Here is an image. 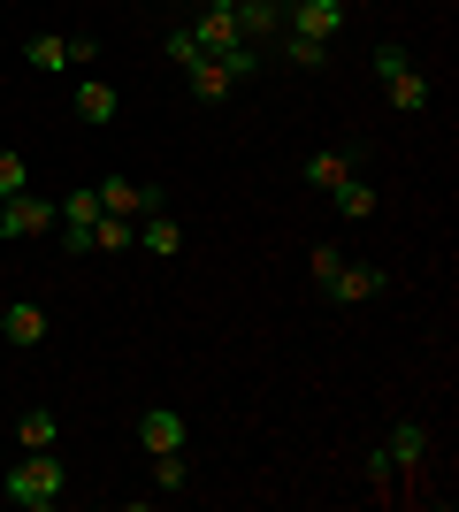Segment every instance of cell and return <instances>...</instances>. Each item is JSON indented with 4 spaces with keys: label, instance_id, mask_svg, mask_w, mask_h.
Returning <instances> with one entry per match:
<instances>
[{
    "label": "cell",
    "instance_id": "6da1fadb",
    "mask_svg": "<svg viewBox=\"0 0 459 512\" xmlns=\"http://www.w3.org/2000/svg\"><path fill=\"white\" fill-rule=\"evenodd\" d=\"M0 497L16 512H54L69 497V467L54 459V451H23L16 467H8V482H0Z\"/></svg>",
    "mask_w": 459,
    "mask_h": 512
},
{
    "label": "cell",
    "instance_id": "7a4b0ae2",
    "mask_svg": "<svg viewBox=\"0 0 459 512\" xmlns=\"http://www.w3.org/2000/svg\"><path fill=\"white\" fill-rule=\"evenodd\" d=\"M62 230V207L46 192H16V199H0V237L16 245V237H54Z\"/></svg>",
    "mask_w": 459,
    "mask_h": 512
},
{
    "label": "cell",
    "instance_id": "3957f363",
    "mask_svg": "<svg viewBox=\"0 0 459 512\" xmlns=\"http://www.w3.org/2000/svg\"><path fill=\"white\" fill-rule=\"evenodd\" d=\"M92 192H100V214H131V222L169 207V192H161V184H138V176H108V184H92Z\"/></svg>",
    "mask_w": 459,
    "mask_h": 512
},
{
    "label": "cell",
    "instance_id": "277c9868",
    "mask_svg": "<svg viewBox=\"0 0 459 512\" xmlns=\"http://www.w3.org/2000/svg\"><path fill=\"white\" fill-rule=\"evenodd\" d=\"M284 31H299V39H337L345 31V0H291L284 8Z\"/></svg>",
    "mask_w": 459,
    "mask_h": 512
},
{
    "label": "cell",
    "instance_id": "5b68a950",
    "mask_svg": "<svg viewBox=\"0 0 459 512\" xmlns=\"http://www.w3.org/2000/svg\"><path fill=\"white\" fill-rule=\"evenodd\" d=\"M0 337H8V344H16V352H31V344H46V337H54V314H46V306H8V314H0Z\"/></svg>",
    "mask_w": 459,
    "mask_h": 512
},
{
    "label": "cell",
    "instance_id": "8992f818",
    "mask_svg": "<svg viewBox=\"0 0 459 512\" xmlns=\"http://www.w3.org/2000/svg\"><path fill=\"white\" fill-rule=\"evenodd\" d=\"M184 436H192V428H184L176 406H146V413H138V444H146V451H184Z\"/></svg>",
    "mask_w": 459,
    "mask_h": 512
},
{
    "label": "cell",
    "instance_id": "52a82bcc",
    "mask_svg": "<svg viewBox=\"0 0 459 512\" xmlns=\"http://www.w3.org/2000/svg\"><path fill=\"white\" fill-rule=\"evenodd\" d=\"M184 85H192L199 107H215V100H230V92H238V77H230L215 54H199V62H184Z\"/></svg>",
    "mask_w": 459,
    "mask_h": 512
},
{
    "label": "cell",
    "instance_id": "ba28073f",
    "mask_svg": "<svg viewBox=\"0 0 459 512\" xmlns=\"http://www.w3.org/2000/svg\"><path fill=\"white\" fill-rule=\"evenodd\" d=\"M375 291H383V268H368V260H345V268L329 276V299H345V306H368Z\"/></svg>",
    "mask_w": 459,
    "mask_h": 512
},
{
    "label": "cell",
    "instance_id": "9c48e42d",
    "mask_svg": "<svg viewBox=\"0 0 459 512\" xmlns=\"http://www.w3.org/2000/svg\"><path fill=\"white\" fill-rule=\"evenodd\" d=\"M230 23H238V39L268 46V39H276V31H284V0H245V8H238V16H230Z\"/></svg>",
    "mask_w": 459,
    "mask_h": 512
},
{
    "label": "cell",
    "instance_id": "30bf717a",
    "mask_svg": "<svg viewBox=\"0 0 459 512\" xmlns=\"http://www.w3.org/2000/svg\"><path fill=\"white\" fill-rule=\"evenodd\" d=\"M138 253H153V260H176V253H184V230H176V214H169V207L138 222Z\"/></svg>",
    "mask_w": 459,
    "mask_h": 512
},
{
    "label": "cell",
    "instance_id": "8fae6325",
    "mask_svg": "<svg viewBox=\"0 0 459 512\" xmlns=\"http://www.w3.org/2000/svg\"><path fill=\"white\" fill-rule=\"evenodd\" d=\"M184 31H192L199 54H230V46H238V23L222 16V8H199V23H184Z\"/></svg>",
    "mask_w": 459,
    "mask_h": 512
},
{
    "label": "cell",
    "instance_id": "7c38bea8",
    "mask_svg": "<svg viewBox=\"0 0 459 512\" xmlns=\"http://www.w3.org/2000/svg\"><path fill=\"white\" fill-rule=\"evenodd\" d=\"M383 459H391L398 474L421 467V459H429V428H421V421H398V428H391V444H383Z\"/></svg>",
    "mask_w": 459,
    "mask_h": 512
},
{
    "label": "cell",
    "instance_id": "4fadbf2b",
    "mask_svg": "<svg viewBox=\"0 0 459 512\" xmlns=\"http://www.w3.org/2000/svg\"><path fill=\"white\" fill-rule=\"evenodd\" d=\"M77 115H85V123H115V115H123V92L85 77V85H77Z\"/></svg>",
    "mask_w": 459,
    "mask_h": 512
},
{
    "label": "cell",
    "instance_id": "5bb4252c",
    "mask_svg": "<svg viewBox=\"0 0 459 512\" xmlns=\"http://www.w3.org/2000/svg\"><path fill=\"white\" fill-rule=\"evenodd\" d=\"M23 69H39V77H54V69H69V39H62V31H39V39L23 46Z\"/></svg>",
    "mask_w": 459,
    "mask_h": 512
},
{
    "label": "cell",
    "instance_id": "9a60e30c",
    "mask_svg": "<svg viewBox=\"0 0 459 512\" xmlns=\"http://www.w3.org/2000/svg\"><path fill=\"white\" fill-rule=\"evenodd\" d=\"M16 444H23V451H54V444H62V421H54L46 406H31V413L16 421Z\"/></svg>",
    "mask_w": 459,
    "mask_h": 512
},
{
    "label": "cell",
    "instance_id": "2e32d148",
    "mask_svg": "<svg viewBox=\"0 0 459 512\" xmlns=\"http://www.w3.org/2000/svg\"><path fill=\"white\" fill-rule=\"evenodd\" d=\"M268 54H284L291 69H322V62H329V46H322V39H299V31H276V39H268Z\"/></svg>",
    "mask_w": 459,
    "mask_h": 512
},
{
    "label": "cell",
    "instance_id": "e0dca14e",
    "mask_svg": "<svg viewBox=\"0 0 459 512\" xmlns=\"http://www.w3.org/2000/svg\"><path fill=\"white\" fill-rule=\"evenodd\" d=\"M383 92H391V107H398V115H421V107H429V77H421L414 62L398 69V77H391V85H383Z\"/></svg>",
    "mask_w": 459,
    "mask_h": 512
},
{
    "label": "cell",
    "instance_id": "ac0fdd59",
    "mask_svg": "<svg viewBox=\"0 0 459 512\" xmlns=\"http://www.w3.org/2000/svg\"><path fill=\"white\" fill-rule=\"evenodd\" d=\"M131 245H138L131 214H100V222H92V253H131Z\"/></svg>",
    "mask_w": 459,
    "mask_h": 512
},
{
    "label": "cell",
    "instance_id": "d6986e66",
    "mask_svg": "<svg viewBox=\"0 0 459 512\" xmlns=\"http://www.w3.org/2000/svg\"><path fill=\"white\" fill-rule=\"evenodd\" d=\"M345 176H360V169H352V153H306V184H314V192H337Z\"/></svg>",
    "mask_w": 459,
    "mask_h": 512
},
{
    "label": "cell",
    "instance_id": "ffe728a7",
    "mask_svg": "<svg viewBox=\"0 0 459 512\" xmlns=\"http://www.w3.org/2000/svg\"><path fill=\"white\" fill-rule=\"evenodd\" d=\"M329 199H337V214H345V222H368V214H375V184H368V176H345Z\"/></svg>",
    "mask_w": 459,
    "mask_h": 512
},
{
    "label": "cell",
    "instance_id": "44dd1931",
    "mask_svg": "<svg viewBox=\"0 0 459 512\" xmlns=\"http://www.w3.org/2000/svg\"><path fill=\"white\" fill-rule=\"evenodd\" d=\"M153 490H161V497L192 490V459H184V451H153Z\"/></svg>",
    "mask_w": 459,
    "mask_h": 512
},
{
    "label": "cell",
    "instance_id": "7402d4cb",
    "mask_svg": "<svg viewBox=\"0 0 459 512\" xmlns=\"http://www.w3.org/2000/svg\"><path fill=\"white\" fill-rule=\"evenodd\" d=\"M215 62H222V69H230V77H238V85H245V77H261V62H268V46L238 39V46H230V54H215Z\"/></svg>",
    "mask_w": 459,
    "mask_h": 512
},
{
    "label": "cell",
    "instance_id": "603a6c76",
    "mask_svg": "<svg viewBox=\"0 0 459 512\" xmlns=\"http://www.w3.org/2000/svg\"><path fill=\"white\" fill-rule=\"evenodd\" d=\"M16 192H31V169H23L16 146H0V199H16Z\"/></svg>",
    "mask_w": 459,
    "mask_h": 512
},
{
    "label": "cell",
    "instance_id": "cb8c5ba5",
    "mask_svg": "<svg viewBox=\"0 0 459 512\" xmlns=\"http://www.w3.org/2000/svg\"><path fill=\"white\" fill-rule=\"evenodd\" d=\"M406 62H414L406 46H375V77H383V85H391V77H398V69H406Z\"/></svg>",
    "mask_w": 459,
    "mask_h": 512
},
{
    "label": "cell",
    "instance_id": "d4e9b609",
    "mask_svg": "<svg viewBox=\"0 0 459 512\" xmlns=\"http://www.w3.org/2000/svg\"><path fill=\"white\" fill-rule=\"evenodd\" d=\"M337 268H345V253H337V245H322V253H314V283L329 291V276H337Z\"/></svg>",
    "mask_w": 459,
    "mask_h": 512
},
{
    "label": "cell",
    "instance_id": "484cf974",
    "mask_svg": "<svg viewBox=\"0 0 459 512\" xmlns=\"http://www.w3.org/2000/svg\"><path fill=\"white\" fill-rule=\"evenodd\" d=\"M368 482H375V490H391V482H398V467L383 459V451H368Z\"/></svg>",
    "mask_w": 459,
    "mask_h": 512
},
{
    "label": "cell",
    "instance_id": "4316f807",
    "mask_svg": "<svg viewBox=\"0 0 459 512\" xmlns=\"http://www.w3.org/2000/svg\"><path fill=\"white\" fill-rule=\"evenodd\" d=\"M169 62L184 69V62H199V46H192V31H169Z\"/></svg>",
    "mask_w": 459,
    "mask_h": 512
},
{
    "label": "cell",
    "instance_id": "83f0119b",
    "mask_svg": "<svg viewBox=\"0 0 459 512\" xmlns=\"http://www.w3.org/2000/svg\"><path fill=\"white\" fill-rule=\"evenodd\" d=\"M207 8H222V16H238V8H245V0H207Z\"/></svg>",
    "mask_w": 459,
    "mask_h": 512
}]
</instances>
